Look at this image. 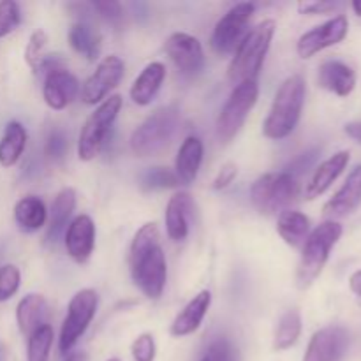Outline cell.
<instances>
[{"label":"cell","mask_w":361,"mask_h":361,"mask_svg":"<svg viewBox=\"0 0 361 361\" xmlns=\"http://www.w3.org/2000/svg\"><path fill=\"white\" fill-rule=\"evenodd\" d=\"M349 159H351V155H349L348 150L337 152V154L331 155L330 159H326V161H324L323 164L314 171L312 178H310V182L307 183V189H305L307 200H316V197H319L321 194L326 192V190L331 187V183H334L335 180L342 175V171L348 168Z\"/></svg>","instance_id":"ffe728a7"},{"label":"cell","mask_w":361,"mask_h":361,"mask_svg":"<svg viewBox=\"0 0 361 361\" xmlns=\"http://www.w3.org/2000/svg\"><path fill=\"white\" fill-rule=\"evenodd\" d=\"M338 7L341 2H330V0H310V2L298 4V11L302 14H326Z\"/></svg>","instance_id":"ab89813d"},{"label":"cell","mask_w":361,"mask_h":361,"mask_svg":"<svg viewBox=\"0 0 361 361\" xmlns=\"http://www.w3.org/2000/svg\"><path fill=\"white\" fill-rule=\"evenodd\" d=\"M48 212L37 196H25L14 204V222L25 233H35L46 224Z\"/></svg>","instance_id":"4316f807"},{"label":"cell","mask_w":361,"mask_h":361,"mask_svg":"<svg viewBox=\"0 0 361 361\" xmlns=\"http://www.w3.org/2000/svg\"><path fill=\"white\" fill-rule=\"evenodd\" d=\"M274 34V20L261 21L259 25L247 32L238 48L235 49V55H233L228 67V78L235 87L243 81H256L268 55V49H270Z\"/></svg>","instance_id":"3957f363"},{"label":"cell","mask_w":361,"mask_h":361,"mask_svg":"<svg viewBox=\"0 0 361 361\" xmlns=\"http://www.w3.org/2000/svg\"><path fill=\"white\" fill-rule=\"evenodd\" d=\"M99 305V296L94 289H81L71 298L67 314L63 317L62 328H60L59 351L67 355L85 335L87 328L90 326L92 319L95 317Z\"/></svg>","instance_id":"9c48e42d"},{"label":"cell","mask_w":361,"mask_h":361,"mask_svg":"<svg viewBox=\"0 0 361 361\" xmlns=\"http://www.w3.org/2000/svg\"><path fill=\"white\" fill-rule=\"evenodd\" d=\"M140 185L143 190H164V189H175L180 185L178 178H176L175 171L169 168H162V166H155V168H148L147 171L141 173Z\"/></svg>","instance_id":"4dcf8cb0"},{"label":"cell","mask_w":361,"mask_h":361,"mask_svg":"<svg viewBox=\"0 0 361 361\" xmlns=\"http://www.w3.org/2000/svg\"><path fill=\"white\" fill-rule=\"evenodd\" d=\"M180 126L178 106L169 104L155 109L148 115L140 126L134 129L130 136V150L136 157H152L157 155L171 143Z\"/></svg>","instance_id":"277c9868"},{"label":"cell","mask_w":361,"mask_h":361,"mask_svg":"<svg viewBox=\"0 0 361 361\" xmlns=\"http://www.w3.org/2000/svg\"><path fill=\"white\" fill-rule=\"evenodd\" d=\"M257 97H259L257 81H243L233 88L217 118V136L222 143H229L240 133L249 113L256 106Z\"/></svg>","instance_id":"ba28073f"},{"label":"cell","mask_w":361,"mask_h":361,"mask_svg":"<svg viewBox=\"0 0 361 361\" xmlns=\"http://www.w3.org/2000/svg\"><path fill=\"white\" fill-rule=\"evenodd\" d=\"M67 148H69V140H67V136L62 133V130L56 129L48 136L44 150H46V155H48L51 161L60 162L63 161V157H66Z\"/></svg>","instance_id":"74e56055"},{"label":"cell","mask_w":361,"mask_h":361,"mask_svg":"<svg viewBox=\"0 0 361 361\" xmlns=\"http://www.w3.org/2000/svg\"><path fill=\"white\" fill-rule=\"evenodd\" d=\"M122 95H109L101 102L87 118L85 126L81 127L80 137H78V157L80 161H92L101 154L108 141L111 127L122 109Z\"/></svg>","instance_id":"8992f818"},{"label":"cell","mask_w":361,"mask_h":361,"mask_svg":"<svg viewBox=\"0 0 361 361\" xmlns=\"http://www.w3.org/2000/svg\"><path fill=\"white\" fill-rule=\"evenodd\" d=\"M361 204V164L355 166L341 189L324 204L323 214L328 219L348 217Z\"/></svg>","instance_id":"e0dca14e"},{"label":"cell","mask_w":361,"mask_h":361,"mask_svg":"<svg viewBox=\"0 0 361 361\" xmlns=\"http://www.w3.org/2000/svg\"><path fill=\"white\" fill-rule=\"evenodd\" d=\"M80 92V81L67 69L51 71L44 76L42 85V97L51 109H66L76 99Z\"/></svg>","instance_id":"2e32d148"},{"label":"cell","mask_w":361,"mask_h":361,"mask_svg":"<svg viewBox=\"0 0 361 361\" xmlns=\"http://www.w3.org/2000/svg\"><path fill=\"white\" fill-rule=\"evenodd\" d=\"M46 42H48V35L42 28H37L35 32H32V35L28 37V44L25 48V62L28 63L32 71L35 69V66L39 63V60L42 59V49H44Z\"/></svg>","instance_id":"e575fe53"},{"label":"cell","mask_w":361,"mask_h":361,"mask_svg":"<svg viewBox=\"0 0 361 361\" xmlns=\"http://www.w3.org/2000/svg\"><path fill=\"white\" fill-rule=\"evenodd\" d=\"M95 247V224L90 215L81 214L66 229V249L71 259L83 264L90 259Z\"/></svg>","instance_id":"9a60e30c"},{"label":"cell","mask_w":361,"mask_h":361,"mask_svg":"<svg viewBox=\"0 0 361 361\" xmlns=\"http://www.w3.org/2000/svg\"><path fill=\"white\" fill-rule=\"evenodd\" d=\"M210 305H212V293L207 291V289L197 293V295L194 296V298L190 300L182 310H180L178 316L175 317L171 328H169V334H171L173 337H178V338L194 334V331L201 326V323H203Z\"/></svg>","instance_id":"d6986e66"},{"label":"cell","mask_w":361,"mask_h":361,"mask_svg":"<svg viewBox=\"0 0 361 361\" xmlns=\"http://www.w3.org/2000/svg\"><path fill=\"white\" fill-rule=\"evenodd\" d=\"M129 268L133 282L147 298H161L168 279V267L155 222H147L134 235L129 249Z\"/></svg>","instance_id":"6da1fadb"},{"label":"cell","mask_w":361,"mask_h":361,"mask_svg":"<svg viewBox=\"0 0 361 361\" xmlns=\"http://www.w3.org/2000/svg\"><path fill=\"white\" fill-rule=\"evenodd\" d=\"M348 342L349 335L345 328H321L310 338L303 361H338L348 348Z\"/></svg>","instance_id":"5bb4252c"},{"label":"cell","mask_w":361,"mask_h":361,"mask_svg":"<svg viewBox=\"0 0 361 361\" xmlns=\"http://www.w3.org/2000/svg\"><path fill=\"white\" fill-rule=\"evenodd\" d=\"M166 53L176 69L187 78H196L204 67V51L201 42L185 32H175L166 41Z\"/></svg>","instance_id":"4fadbf2b"},{"label":"cell","mask_w":361,"mask_h":361,"mask_svg":"<svg viewBox=\"0 0 361 361\" xmlns=\"http://www.w3.org/2000/svg\"><path fill=\"white\" fill-rule=\"evenodd\" d=\"M20 268L14 267V264L0 267V302H7V300L13 298L20 289Z\"/></svg>","instance_id":"d6a6232c"},{"label":"cell","mask_w":361,"mask_h":361,"mask_svg":"<svg viewBox=\"0 0 361 361\" xmlns=\"http://www.w3.org/2000/svg\"><path fill=\"white\" fill-rule=\"evenodd\" d=\"M194 203L189 192H176L169 197L166 207V231L173 242H182L189 235L190 215H192Z\"/></svg>","instance_id":"ac0fdd59"},{"label":"cell","mask_w":361,"mask_h":361,"mask_svg":"<svg viewBox=\"0 0 361 361\" xmlns=\"http://www.w3.org/2000/svg\"><path fill=\"white\" fill-rule=\"evenodd\" d=\"M203 141L196 136L183 140L175 161V175L182 185H190L197 178L201 162H203Z\"/></svg>","instance_id":"7402d4cb"},{"label":"cell","mask_w":361,"mask_h":361,"mask_svg":"<svg viewBox=\"0 0 361 361\" xmlns=\"http://www.w3.org/2000/svg\"><path fill=\"white\" fill-rule=\"evenodd\" d=\"M307 85L302 74L286 78L275 94L270 113L263 122V134L268 140H284L296 129L305 104Z\"/></svg>","instance_id":"7a4b0ae2"},{"label":"cell","mask_w":361,"mask_h":361,"mask_svg":"<svg viewBox=\"0 0 361 361\" xmlns=\"http://www.w3.org/2000/svg\"><path fill=\"white\" fill-rule=\"evenodd\" d=\"M21 23L20 6L13 0H2L0 2V39L9 35Z\"/></svg>","instance_id":"836d02e7"},{"label":"cell","mask_w":361,"mask_h":361,"mask_svg":"<svg viewBox=\"0 0 361 361\" xmlns=\"http://www.w3.org/2000/svg\"><path fill=\"white\" fill-rule=\"evenodd\" d=\"M342 236V226L337 221H326L317 226L303 245L302 259L296 270V286L309 289L330 259L331 249Z\"/></svg>","instance_id":"5b68a950"},{"label":"cell","mask_w":361,"mask_h":361,"mask_svg":"<svg viewBox=\"0 0 361 361\" xmlns=\"http://www.w3.org/2000/svg\"><path fill=\"white\" fill-rule=\"evenodd\" d=\"M300 335H302V316L296 309L288 310L279 319L274 337V348L277 351H286V349L293 348L298 342Z\"/></svg>","instance_id":"f546056e"},{"label":"cell","mask_w":361,"mask_h":361,"mask_svg":"<svg viewBox=\"0 0 361 361\" xmlns=\"http://www.w3.org/2000/svg\"><path fill=\"white\" fill-rule=\"evenodd\" d=\"M254 4L240 2L233 6L215 25L210 37V46L217 55L235 53L242 39L247 35L250 20L254 16Z\"/></svg>","instance_id":"30bf717a"},{"label":"cell","mask_w":361,"mask_h":361,"mask_svg":"<svg viewBox=\"0 0 361 361\" xmlns=\"http://www.w3.org/2000/svg\"><path fill=\"white\" fill-rule=\"evenodd\" d=\"M201 361H236V351L226 338H217L208 345Z\"/></svg>","instance_id":"d590c367"},{"label":"cell","mask_w":361,"mask_h":361,"mask_svg":"<svg viewBox=\"0 0 361 361\" xmlns=\"http://www.w3.org/2000/svg\"><path fill=\"white\" fill-rule=\"evenodd\" d=\"M317 81L324 90L334 92L338 97H348L356 87V74L341 60H326L321 63Z\"/></svg>","instance_id":"44dd1931"},{"label":"cell","mask_w":361,"mask_h":361,"mask_svg":"<svg viewBox=\"0 0 361 361\" xmlns=\"http://www.w3.org/2000/svg\"><path fill=\"white\" fill-rule=\"evenodd\" d=\"M130 353H133L134 361H154L155 353H157V348H155L154 335L152 334H141L136 341L133 342V348H130Z\"/></svg>","instance_id":"8d00e7d4"},{"label":"cell","mask_w":361,"mask_h":361,"mask_svg":"<svg viewBox=\"0 0 361 361\" xmlns=\"http://www.w3.org/2000/svg\"><path fill=\"white\" fill-rule=\"evenodd\" d=\"M27 341V361H48L53 345V328L49 324L34 331Z\"/></svg>","instance_id":"1f68e13d"},{"label":"cell","mask_w":361,"mask_h":361,"mask_svg":"<svg viewBox=\"0 0 361 361\" xmlns=\"http://www.w3.org/2000/svg\"><path fill=\"white\" fill-rule=\"evenodd\" d=\"M166 78V67L161 62H152L141 71L140 76L134 80L133 87H130L129 94L134 104L137 106H148L154 97L157 95L159 88L164 83Z\"/></svg>","instance_id":"cb8c5ba5"},{"label":"cell","mask_w":361,"mask_h":361,"mask_svg":"<svg viewBox=\"0 0 361 361\" xmlns=\"http://www.w3.org/2000/svg\"><path fill=\"white\" fill-rule=\"evenodd\" d=\"M344 130H345V134H348L349 137H353V140L358 141V143L361 145V122L345 123Z\"/></svg>","instance_id":"b9f144b4"},{"label":"cell","mask_w":361,"mask_h":361,"mask_svg":"<svg viewBox=\"0 0 361 361\" xmlns=\"http://www.w3.org/2000/svg\"><path fill=\"white\" fill-rule=\"evenodd\" d=\"M69 44L78 55L95 62L101 53V32L88 21H78L69 30Z\"/></svg>","instance_id":"484cf974"},{"label":"cell","mask_w":361,"mask_h":361,"mask_svg":"<svg viewBox=\"0 0 361 361\" xmlns=\"http://www.w3.org/2000/svg\"><path fill=\"white\" fill-rule=\"evenodd\" d=\"M353 9H355V13L358 14V16H361V0H355V2H353Z\"/></svg>","instance_id":"ee69618b"},{"label":"cell","mask_w":361,"mask_h":361,"mask_svg":"<svg viewBox=\"0 0 361 361\" xmlns=\"http://www.w3.org/2000/svg\"><path fill=\"white\" fill-rule=\"evenodd\" d=\"M74 208H76V190L73 187H63L59 194L55 196L51 204V214H49V224L48 233H46V240L55 243L60 238L67 228L71 215H73Z\"/></svg>","instance_id":"d4e9b609"},{"label":"cell","mask_w":361,"mask_h":361,"mask_svg":"<svg viewBox=\"0 0 361 361\" xmlns=\"http://www.w3.org/2000/svg\"><path fill=\"white\" fill-rule=\"evenodd\" d=\"M348 32V18H345L344 14H338V16L324 21L319 27H314L312 30L305 32V34L298 39L296 51H298L300 59H310V56L317 55V53L323 51V49L344 41Z\"/></svg>","instance_id":"7c38bea8"},{"label":"cell","mask_w":361,"mask_h":361,"mask_svg":"<svg viewBox=\"0 0 361 361\" xmlns=\"http://www.w3.org/2000/svg\"><path fill=\"white\" fill-rule=\"evenodd\" d=\"M298 180L293 173H267L250 187V201L264 215H275L298 197Z\"/></svg>","instance_id":"52a82bcc"},{"label":"cell","mask_w":361,"mask_h":361,"mask_svg":"<svg viewBox=\"0 0 361 361\" xmlns=\"http://www.w3.org/2000/svg\"><path fill=\"white\" fill-rule=\"evenodd\" d=\"M46 317H48V303H46L44 296L37 295V293H30L25 298L20 300L16 307V323L21 334L25 337H30L34 331L44 326Z\"/></svg>","instance_id":"603a6c76"},{"label":"cell","mask_w":361,"mask_h":361,"mask_svg":"<svg viewBox=\"0 0 361 361\" xmlns=\"http://www.w3.org/2000/svg\"><path fill=\"white\" fill-rule=\"evenodd\" d=\"M277 233L289 247L302 245L310 235L309 217L296 210L282 212L277 221Z\"/></svg>","instance_id":"f1b7e54d"},{"label":"cell","mask_w":361,"mask_h":361,"mask_svg":"<svg viewBox=\"0 0 361 361\" xmlns=\"http://www.w3.org/2000/svg\"><path fill=\"white\" fill-rule=\"evenodd\" d=\"M108 361H120L118 358H111V360H108Z\"/></svg>","instance_id":"f6af8a7d"},{"label":"cell","mask_w":361,"mask_h":361,"mask_svg":"<svg viewBox=\"0 0 361 361\" xmlns=\"http://www.w3.org/2000/svg\"><path fill=\"white\" fill-rule=\"evenodd\" d=\"M349 288H351V291L356 296H361V270L351 275V279H349Z\"/></svg>","instance_id":"7bdbcfd3"},{"label":"cell","mask_w":361,"mask_h":361,"mask_svg":"<svg viewBox=\"0 0 361 361\" xmlns=\"http://www.w3.org/2000/svg\"><path fill=\"white\" fill-rule=\"evenodd\" d=\"M123 60L116 55H108L97 63L94 73L85 80L81 87V101L88 106L101 104L108 99L109 92L120 85L123 78Z\"/></svg>","instance_id":"8fae6325"},{"label":"cell","mask_w":361,"mask_h":361,"mask_svg":"<svg viewBox=\"0 0 361 361\" xmlns=\"http://www.w3.org/2000/svg\"><path fill=\"white\" fill-rule=\"evenodd\" d=\"M92 9L113 25L120 23L123 18L122 4L115 2V0H97V2H92Z\"/></svg>","instance_id":"f35d334b"},{"label":"cell","mask_w":361,"mask_h":361,"mask_svg":"<svg viewBox=\"0 0 361 361\" xmlns=\"http://www.w3.org/2000/svg\"><path fill=\"white\" fill-rule=\"evenodd\" d=\"M67 361H76V360H74V358H69Z\"/></svg>","instance_id":"bcb514c9"},{"label":"cell","mask_w":361,"mask_h":361,"mask_svg":"<svg viewBox=\"0 0 361 361\" xmlns=\"http://www.w3.org/2000/svg\"><path fill=\"white\" fill-rule=\"evenodd\" d=\"M236 175H238V168H236V164H233V162L224 164L221 169H219L217 176H215L214 189L222 190L226 189V187H229L233 183V180L236 178Z\"/></svg>","instance_id":"60d3db41"},{"label":"cell","mask_w":361,"mask_h":361,"mask_svg":"<svg viewBox=\"0 0 361 361\" xmlns=\"http://www.w3.org/2000/svg\"><path fill=\"white\" fill-rule=\"evenodd\" d=\"M27 129L20 122H9L0 137V166L11 168L20 161L27 147Z\"/></svg>","instance_id":"83f0119b"}]
</instances>
